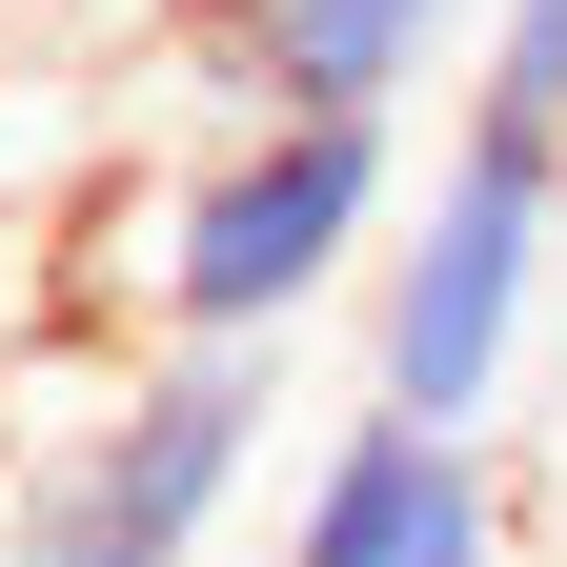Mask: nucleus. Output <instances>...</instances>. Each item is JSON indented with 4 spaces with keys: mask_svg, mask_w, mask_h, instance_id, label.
<instances>
[{
    "mask_svg": "<svg viewBox=\"0 0 567 567\" xmlns=\"http://www.w3.org/2000/svg\"><path fill=\"white\" fill-rule=\"evenodd\" d=\"M547 284H567V122L446 102V142H425L405 224L365 264V405L507 425L527 405V344H547Z\"/></svg>",
    "mask_w": 567,
    "mask_h": 567,
    "instance_id": "2",
    "label": "nucleus"
},
{
    "mask_svg": "<svg viewBox=\"0 0 567 567\" xmlns=\"http://www.w3.org/2000/svg\"><path fill=\"white\" fill-rule=\"evenodd\" d=\"M142 21H163V41H203V21H244V0H142Z\"/></svg>",
    "mask_w": 567,
    "mask_h": 567,
    "instance_id": "8",
    "label": "nucleus"
},
{
    "mask_svg": "<svg viewBox=\"0 0 567 567\" xmlns=\"http://www.w3.org/2000/svg\"><path fill=\"white\" fill-rule=\"evenodd\" d=\"M466 102L567 122V0H486V61H466Z\"/></svg>",
    "mask_w": 567,
    "mask_h": 567,
    "instance_id": "6",
    "label": "nucleus"
},
{
    "mask_svg": "<svg viewBox=\"0 0 567 567\" xmlns=\"http://www.w3.org/2000/svg\"><path fill=\"white\" fill-rule=\"evenodd\" d=\"M0 21H82V0H0Z\"/></svg>",
    "mask_w": 567,
    "mask_h": 567,
    "instance_id": "9",
    "label": "nucleus"
},
{
    "mask_svg": "<svg viewBox=\"0 0 567 567\" xmlns=\"http://www.w3.org/2000/svg\"><path fill=\"white\" fill-rule=\"evenodd\" d=\"M284 567H527L507 425H405V405H344L324 446H305Z\"/></svg>",
    "mask_w": 567,
    "mask_h": 567,
    "instance_id": "4",
    "label": "nucleus"
},
{
    "mask_svg": "<svg viewBox=\"0 0 567 567\" xmlns=\"http://www.w3.org/2000/svg\"><path fill=\"white\" fill-rule=\"evenodd\" d=\"M446 61H486V0H244V21L183 41L203 142L244 122H405Z\"/></svg>",
    "mask_w": 567,
    "mask_h": 567,
    "instance_id": "5",
    "label": "nucleus"
},
{
    "mask_svg": "<svg viewBox=\"0 0 567 567\" xmlns=\"http://www.w3.org/2000/svg\"><path fill=\"white\" fill-rule=\"evenodd\" d=\"M405 122H244V142H203V163L142 203V244L82 203V305H142L163 344H284L324 305V284H365L385 224H405Z\"/></svg>",
    "mask_w": 567,
    "mask_h": 567,
    "instance_id": "1",
    "label": "nucleus"
},
{
    "mask_svg": "<svg viewBox=\"0 0 567 567\" xmlns=\"http://www.w3.org/2000/svg\"><path fill=\"white\" fill-rule=\"evenodd\" d=\"M507 486H527V567H567V385L507 405Z\"/></svg>",
    "mask_w": 567,
    "mask_h": 567,
    "instance_id": "7",
    "label": "nucleus"
},
{
    "mask_svg": "<svg viewBox=\"0 0 567 567\" xmlns=\"http://www.w3.org/2000/svg\"><path fill=\"white\" fill-rule=\"evenodd\" d=\"M284 425V344H163V365L41 385L0 466V567H203Z\"/></svg>",
    "mask_w": 567,
    "mask_h": 567,
    "instance_id": "3",
    "label": "nucleus"
}]
</instances>
